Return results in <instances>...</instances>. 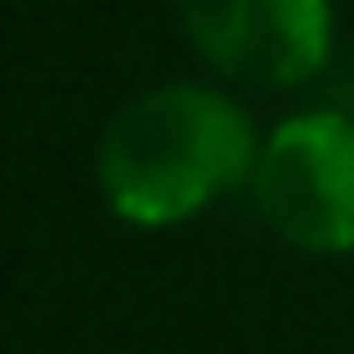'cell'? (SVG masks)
Returning a JSON list of instances; mask_svg holds the SVG:
<instances>
[{
    "label": "cell",
    "mask_w": 354,
    "mask_h": 354,
    "mask_svg": "<svg viewBox=\"0 0 354 354\" xmlns=\"http://www.w3.org/2000/svg\"><path fill=\"white\" fill-rule=\"evenodd\" d=\"M260 142L230 95L207 83L148 88L101 130L95 183L113 218L136 230H165L207 213L254 177Z\"/></svg>",
    "instance_id": "1"
},
{
    "label": "cell",
    "mask_w": 354,
    "mask_h": 354,
    "mask_svg": "<svg viewBox=\"0 0 354 354\" xmlns=\"http://www.w3.org/2000/svg\"><path fill=\"white\" fill-rule=\"evenodd\" d=\"M266 230L301 254H354V118L337 106L283 118L254 160Z\"/></svg>",
    "instance_id": "2"
},
{
    "label": "cell",
    "mask_w": 354,
    "mask_h": 354,
    "mask_svg": "<svg viewBox=\"0 0 354 354\" xmlns=\"http://www.w3.org/2000/svg\"><path fill=\"white\" fill-rule=\"evenodd\" d=\"M189 48L242 88H295L330 59V0H177Z\"/></svg>",
    "instance_id": "3"
}]
</instances>
